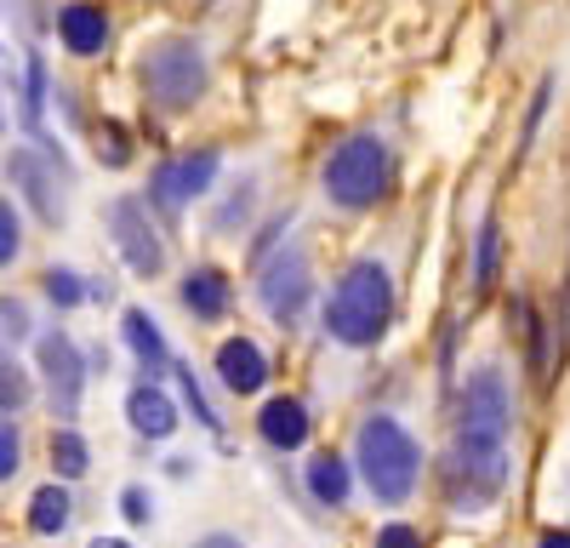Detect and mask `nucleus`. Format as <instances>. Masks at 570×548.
Wrapping results in <instances>:
<instances>
[{"mask_svg":"<svg viewBox=\"0 0 570 548\" xmlns=\"http://www.w3.org/2000/svg\"><path fill=\"white\" fill-rule=\"evenodd\" d=\"M508 383L497 365L473 372L462 389V423L445 451V502L456 515H485L508 486Z\"/></svg>","mask_w":570,"mask_h":548,"instance_id":"1","label":"nucleus"},{"mask_svg":"<svg viewBox=\"0 0 570 548\" xmlns=\"http://www.w3.org/2000/svg\"><path fill=\"white\" fill-rule=\"evenodd\" d=\"M389 320H394V281H389V268L376 257L348 263V274L331 286L325 332L337 337L343 349H371V343H383Z\"/></svg>","mask_w":570,"mask_h":548,"instance_id":"2","label":"nucleus"},{"mask_svg":"<svg viewBox=\"0 0 570 548\" xmlns=\"http://www.w3.org/2000/svg\"><path fill=\"white\" fill-rule=\"evenodd\" d=\"M354 463L365 474V486L376 491V502H405L422 480V446L411 440V429L389 411L360 423V440H354Z\"/></svg>","mask_w":570,"mask_h":548,"instance_id":"3","label":"nucleus"},{"mask_svg":"<svg viewBox=\"0 0 570 548\" xmlns=\"http://www.w3.org/2000/svg\"><path fill=\"white\" fill-rule=\"evenodd\" d=\"M320 183H325V200H331V206H343V212H371L376 200L394 189V155H389L383 137L354 131V137H343V144L331 149Z\"/></svg>","mask_w":570,"mask_h":548,"instance_id":"4","label":"nucleus"},{"mask_svg":"<svg viewBox=\"0 0 570 548\" xmlns=\"http://www.w3.org/2000/svg\"><path fill=\"white\" fill-rule=\"evenodd\" d=\"M206 80H212V63L200 52V40H188V35H166L160 46H149L142 52V91H149V104L155 109H195L206 98Z\"/></svg>","mask_w":570,"mask_h":548,"instance_id":"5","label":"nucleus"},{"mask_svg":"<svg viewBox=\"0 0 570 548\" xmlns=\"http://www.w3.org/2000/svg\"><path fill=\"white\" fill-rule=\"evenodd\" d=\"M257 297H263V309L279 320V326H297L303 309H308V297H314L308 257H303L297 246H292V252H279V257H268L263 274H257Z\"/></svg>","mask_w":570,"mask_h":548,"instance_id":"6","label":"nucleus"},{"mask_svg":"<svg viewBox=\"0 0 570 548\" xmlns=\"http://www.w3.org/2000/svg\"><path fill=\"white\" fill-rule=\"evenodd\" d=\"M109 235H115L120 263H126L131 274H142V281H155V274L166 268V246H160V235H155L149 212H142V200L126 195V200L109 206Z\"/></svg>","mask_w":570,"mask_h":548,"instance_id":"7","label":"nucleus"},{"mask_svg":"<svg viewBox=\"0 0 570 548\" xmlns=\"http://www.w3.org/2000/svg\"><path fill=\"white\" fill-rule=\"evenodd\" d=\"M217 149H200V155H183V160H166L155 177H149V200L160 206V212H183V206H195L212 183H217Z\"/></svg>","mask_w":570,"mask_h":548,"instance_id":"8","label":"nucleus"},{"mask_svg":"<svg viewBox=\"0 0 570 548\" xmlns=\"http://www.w3.org/2000/svg\"><path fill=\"white\" fill-rule=\"evenodd\" d=\"M35 365H40L46 389H52V405L63 411V418H75V411H80V389H86V354L63 332H46L35 343Z\"/></svg>","mask_w":570,"mask_h":548,"instance_id":"9","label":"nucleus"},{"mask_svg":"<svg viewBox=\"0 0 570 548\" xmlns=\"http://www.w3.org/2000/svg\"><path fill=\"white\" fill-rule=\"evenodd\" d=\"M7 172H12V183L23 189V200L35 206V217H40V223H52V228H63V223H69L63 195H58V177H52V166H46L35 149H12V155H7ZM58 172H63V166H58Z\"/></svg>","mask_w":570,"mask_h":548,"instance_id":"10","label":"nucleus"},{"mask_svg":"<svg viewBox=\"0 0 570 548\" xmlns=\"http://www.w3.org/2000/svg\"><path fill=\"white\" fill-rule=\"evenodd\" d=\"M217 378H223L228 394H257L268 383V354L252 337H228L217 349Z\"/></svg>","mask_w":570,"mask_h":548,"instance_id":"11","label":"nucleus"},{"mask_svg":"<svg viewBox=\"0 0 570 548\" xmlns=\"http://www.w3.org/2000/svg\"><path fill=\"white\" fill-rule=\"evenodd\" d=\"M126 423L142 434V440H171L177 429V405L166 400V389L155 378H142L131 394H126Z\"/></svg>","mask_w":570,"mask_h":548,"instance_id":"12","label":"nucleus"},{"mask_svg":"<svg viewBox=\"0 0 570 548\" xmlns=\"http://www.w3.org/2000/svg\"><path fill=\"white\" fill-rule=\"evenodd\" d=\"M58 35L75 58H98L109 46V18H104V7H91V0H75V7L58 12Z\"/></svg>","mask_w":570,"mask_h":548,"instance_id":"13","label":"nucleus"},{"mask_svg":"<svg viewBox=\"0 0 570 548\" xmlns=\"http://www.w3.org/2000/svg\"><path fill=\"white\" fill-rule=\"evenodd\" d=\"M257 434H263L274 451H297V446L308 440V405L292 400V394L268 400V405L257 411Z\"/></svg>","mask_w":570,"mask_h":548,"instance_id":"14","label":"nucleus"},{"mask_svg":"<svg viewBox=\"0 0 570 548\" xmlns=\"http://www.w3.org/2000/svg\"><path fill=\"white\" fill-rule=\"evenodd\" d=\"M183 309L195 314V320H223L228 314V281L217 268H195L183 281Z\"/></svg>","mask_w":570,"mask_h":548,"instance_id":"15","label":"nucleus"},{"mask_svg":"<svg viewBox=\"0 0 570 548\" xmlns=\"http://www.w3.org/2000/svg\"><path fill=\"white\" fill-rule=\"evenodd\" d=\"M120 332H126V343H131V354L142 360V372H160V365H171V349H166V337H160V326L142 309H126V320H120Z\"/></svg>","mask_w":570,"mask_h":548,"instance_id":"16","label":"nucleus"},{"mask_svg":"<svg viewBox=\"0 0 570 548\" xmlns=\"http://www.w3.org/2000/svg\"><path fill=\"white\" fill-rule=\"evenodd\" d=\"M308 491H314V502H325V509H343L348 502V463L337 451H320L308 463Z\"/></svg>","mask_w":570,"mask_h":548,"instance_id":"17","label":"nucleus"},{"mask_svg":"<svg viewBox=\"0 0 570 548\" xmlns=\"http://www.w3.org/2000/svg\"><path fill=\"white\" fill-rule=\"evenodd\" d=\"M69 515H75V497L52 480V486H40L35 491V502H29V526L40 531V537H58L63 526H69Z\"/></svg>","mask_w":570,"mask_h":548,"instance_id":"18","label":"nucleus"},{"mask_svg":"<svg viewBox=\"0 0 570 548\" xmlns=\"http://www.w3.org/2000/svg\"><path fill=\"white\" fill-rule=\"evenodd\" d=\"M497 268H502V223L485 217L480 223V246H473V292H491L497 286Z\"/></svg>","mask_w":570,"mask_h":548,"instance_id":"19","label":"nucleus"},{"mask_svg":"<svg viewBox=\"0 0 570 548\" xmlns=\"http://www.w3.org/2000/svg\"><path fill=\"white\" fill-rule=\"evenodd\" d=\"M52 469H58V480H80L91 469V451H86V440L75 429H58L52 434Z\"/></svg>","mask_w":570,"mask_h":548,"instance_id":"20","label":"nucleus"},{"mask_svg":"<svg viewBox=\"0 0 570 548\" xmlns=\"http://www.w3.org/2000/svg\"><path fill=\"white\" fill-rule=\"evenodd\" d=\"M40 109H46V63L29 52V63H23V126L40 137Z\"/></svg>","mask_w":570,"mask_h":548,"instance_id":"21","label":"nucleus"},{"mask_svg":"<svg viewBox=\"0 0 570 548\" xmlns=\"http://www.w3.org/2000/svg\"><path fill=\"white\" fill-rule=\"evenodd\" d=\"M177 389H183V400H188V411H195V418L217 434L223 429V418H217V411H212V400L200 394V378H195V365H177Z\"/></svg>","mask_w":570,"mask_h":548,"instance_id":"22","label":"nucleus"},{"mask_svg":"<svg viewBox=\"0 0 570 548\" xmlns=\"http://www.w3.org/2000/svg\"><path fill=\"white\" fill-rule=\"evenodd\" d=\"M0 405L7 411H18V405H29V372L7 354V365H0Z\"/></svg>","mask_w":570,"mask_h":548,"instance_id":"23","label":"nucleus"},{"mask_svg":"<svg viewBox=\"0 0 570 548\" xmlns=\"http://www.w3.org/2000/svg\"><path fill=\"white\" fill-rule=\"evenodd\" d=\"M46 297H52L58 309H80V297H86L80 274H69V268H52V274H46Z\"/></svg>","mask_w":570,"mask_h":548,"instance_id":"24","label":"nucleus"},{"mask_svg":"<svg viewBox=\"0 0 570 548\" xmlns=\"http://www.w3.org/2000/svg\"><path fill=\"white\" fill-rule=\"evenodd\" d=\"M548 104H553V75L537 86V98H531V115H525V131H519V155H525L531 144H537V131H542V115H548Z\"/></svg>","mask_w":570,"mask_h":548,"instance_id":"25","label":"nucleus"},{"mask_svg":"<svg viewBox=\"0 0 570 548\" xmlns=\"http://www.w3.org/2000/svg\"><path fill=\"white\" fill-rule=\"evenodd\" d=\"M23 252V223H18V206L7 200L0 206V263H12Z\"/></svg>","mask_w":570,"mask_h":548,"instance_id":"26","label":"nucleus"},{"mask_svg":"<svg viewBox=\"0 0 570 548\" xmlns=\"http://www.w3.org/2000/svg\"><path fill=\"white\" fill-rule=\"evenodd\" d=\"M23 469V440H18V429L7 423V429H0V480H12Z\"/></svg>","mask_w":570,"mask_h":548,"instance_id":"27","label":"nucleus"},{"mask_svg":"<svg viewBox=\"0 0 570 548\" xmlns=\"http://www.w3.org/2000/svg\"><path fill=\"white\" fill-rule=\"evenodd\" d=\"M120 515H126L131 526H149V520H155V502L142 497V486H126V491H120Z\"/></svg>","mask_w":570,"mask_h":548,"instance_id":"28","label":"nucleus"},{"mask_svg":"<svg viewBox=\"0 0 570 548\" xmlns=\"http://www.w3.org/2000/svg\"><path fill=\"white\" fill-rule=\"evenodd\" d=\"M376 548H422V537L411 526H383L376 531Z\"/></svg>","mask_w":570,"mask_h":548,"instance_id":"29","label":"nucleus"},{"mask_svg":"<svg viewBox=\"0 0 570 548\" xmlns=\"http://www.w3.org/2000/svg\"><path fill=\"white\" fill-rule=\"evenodd\" d=\"M0 309H7V314H0V320H7V343H12V337H29V309H23V303H12V297L0 303Z\"/></svg>","mask_w":570,"mask_h":548,"instance_id":"30","label":"nucleus"},{"mask_svg":"<svg viewBox=\"0 0 570 548\" xmlns=\"http://www.w3.org/2000/svg\"><path fill=\"white\" fill-rule=\"evenodd\" d=\"M246 206H252V183H246V189L234 195L228 206H223V217H217V223H223V228H234V223H246Z\"/></svg>","mask_w":570,"mask_h":548,"instance_id":"31","label":"nucleus"},{"mask_svg":"<svg viewBox=\"0 0 570 548\" xmlns=\"http://www.w3.org/2000/svg\"><path fill=\"white\" fill-rule=\"evenodd\" d=\"M537 548H570V531H548V537H542Z\"/></svg>","mask_w":570,"mask_h":548,"instance_id":"32","label":"nucleus"},{"mask_svg":"<svg viewBox=\"0 0 570 548\" xmlns=\"http://www.w3.org/2000/svg\"><path fill=\"white\" fill-rule=\"evenodd\" d=\"M200 548H240V542H234V537H223V531H217V537H206Z\"/></svg>","mask_w":570,"mask_h":548,"instance_id":"33","label":"nucleus"},{"mask_svg":"<svg viewBox=\"0 0 570 548\" xmlns=\"http://www.w3.org/2000/svg\"><path fill=\"white\" fill-rule=\"evenodd\" d=\"M91 548H131V542H120V537H91Z\"/></svg>","mask_w":570,"mask_h":548,"instance_id":"34","label":"nucleus"}]
</instances>
